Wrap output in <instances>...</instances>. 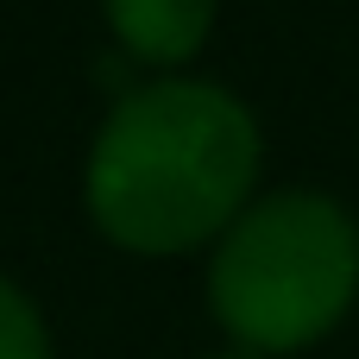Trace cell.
<instances>
[{
	"instance_id": "1",
	"label": "cell",
	"mask_w": 359,
	"mask_h": 359,
	"mask_svg": "<svg viewBox=\"0 0 359 359\" xmlns=\"http://www.w3.org/2000/svg\"><path fill=\"white\" fill-rule=\"evenodd\" d=\"M259 114L208 76H145L114 95L82 158L95 233L133 259H189L215 246L259 196Z\"/></svg>"
},
{
	"instance_id": "2",
	"label": "cell",
	"mask_w": 359,
	"mask_h": 359,
	"mask_svg": "<svg viewBox=\"0 0 359 359\" xmlns=\"http://www.w3.org/2000/svg\"><path fill=\"white\" fill-rule=\"evenodd\" d=\"M359 303V221L328 189H271L208 246V316L233 347L290 359Z\"/></svg>"
},
{
	"instance_id": "3",
	"label": "cell",
	"mask_w": 359,
	"mask_h": 359,
	"mask_svg": "<svg viewBox=\"0 0 359 359\" xmlns=\"http://www.w3.org/2000/svg\"><path fill=\"white\" fill-rule=\"evenodd\" d=\"M215 13H221V0H101V19H107L120 57L151 76H177L183 63L202 57Z\"/></svg>"
},
{
	"instance_id": "4",
	"label": "cell",
	"mask_w": 359,
	"mask_h": 359,
	"mask_svg": "<svg viewBox=\"0 0 359 359\" xmlns=\"http://www.w3.org/2000/svg\"><path fill=\"white\" fill-rule=\"evenodd\" d=\"M0 359H57L50 353V322L32 303L19 278L0 271Z\"/></svg>"
},
{
	"instance_id": "5",
	"label": "cell",
	"mask_w": 359,
	"mask_h": 359,
	"mask_svg": "<svg viewBox=\"0 0 359 359\" xmlns=\"http://www.w3.org/2000/svg\"><path fill=\"white\" fill-rule=\"evenodd\" d=\"M202 359H265V353H252V347H233V341H227V347H215V353H202Z\"/></svg>"
}]
</instances>
